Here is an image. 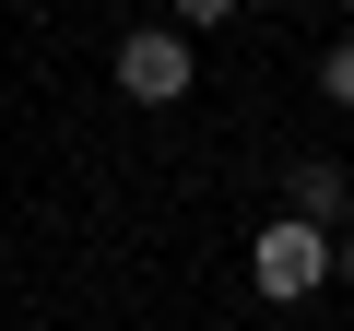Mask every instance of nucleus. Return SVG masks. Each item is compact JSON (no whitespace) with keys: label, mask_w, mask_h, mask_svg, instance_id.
<instances>
[{"label":"nucleus","mask_w":354,"mask_h":331,"mask_svg":"<svg viewBox=\"0 0 354 331\" xmlns=\"http://www.w3.org/2000/svg\"><path fill=\"white\" fill-rule=\"evenodd\" d=\"M330 272H342V249H330L319 225H295V213H272V225L248 237V284H260L272 307H295V296H319Z\"/></svg>","instance_id":"nucleus-1"},{"label":"nucleus","mask_w":354,"mask_h":331,"mask_svg":"<svg viewBox=\"0 0 354 331\" xmlns=\"http://www.w3.org/2000/svg\"><path fill=\"white\" fill-rule=\"evenodd\" d=\"M118 95L177 107V95H189V36H177V24H130L118 36Z\"/></svg>","instance_id":"nucleus-2"},{"label":"nucleus","mask_w":354,"mask_h":331,"mask_svg":"<svg viewBox=\"0 0 354 331\" xmlns=\"http://www.w3.org/2000/svg\"><path fill=\"white\" fill-rule=\"evenodd\" d=\"M283 213H295V225H319V237H330V225H342V213H354V178H342V166H295V178H283Z\"/></svg>","instance_id":"nucleus-3"},{"label":"nucleus","mask_w":354,"mask_h":331,"mask_svg":"<svg viewBox=\"0 0 354 331\" xmlns=\"http://www.w3.org/2000/svg\"><path fill=\"white\" fill-rule=\"evenodd\" d=\"M319 95H330V107H354V36H342V48L319 60Z\"/></svg>","instance_id":"nucleus-4"},{"label":"nucleus","mask_w":354,"mask_h":331,"mask_svg":"<svg viewBox=\"0 0 354 331\" xmlns=\"http://www.w3.org/2000/svg\"><path fill=\"white\" fill-rule=\"evenodd\" d=\"M342 284H354V225H342Z\"/></svg>","instance_id":"nucleus-5"}]
</instances>
